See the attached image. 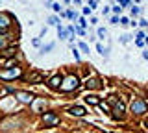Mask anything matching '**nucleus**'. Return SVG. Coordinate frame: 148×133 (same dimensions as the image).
<instances>
[{
  "mask_svg": "<svg viewBox=\"0 0 148 133\" xmlns=\"http://www.w3.org/2000/svg\"><path fill=\"white\" fill-rule=\"evenodd\" d=\"M52 9H54V11H57V13H59V11L63 9V7H61L59 4H52Z\"/></svg>",
  "mask_w": 148,
  "mask_h": 133,
  "instance_id": "obj_25",
  "label": "nucleus"
},
{
  "mask_svg": "<svg viewBox=\"0 0 148 133\" xmlns=\"http://www.w3.org/2000/svg\"><path fill=\"white\" fill-rule=\"evenodd\" d=\"M91 9H93V7H83V13L89 15V13H91Z\"/></svg>",
  "mask_w": 148,
  "mask_h": 133,
  "instance_id": "obj_33",
  "label": "nucleus"
},
{
  "mask_svg": "<svg viewBox=\"0 0 148 133\" xmlns=\"http://www.w3.org/2000/svg\"><path fill=\"white\" fill-rule=\"evenodd\" d=\"M106 35H107L106 30H104V28H98V37H100V39H106Z\"/></svg>",
  "mask_w": 148,
  "mask_h": 133,
  "instance_id": "obj_22",
  "label": "nucleus"
},
{
  "mask_svg": "<svg viewBox=\"0 0 148 133\" xmlns=\"http://www.w3.org/2000/svg\"><path fill=\"white\" fill-rule=\"evenodd\" d=\"M50 50H54V43H48V45H45L41 48V54H48Z\"/></svg>",
  "mask_w": 148,
  "mask_h": 133,
  "instance_id": "obj_15",
  "label": "nucleus"
},
{
  "mask_svg": "<svg viewBox=\"0 0 148 133\" xmlns=\"http://www.w3.org/2000/svg\"><path fill=\"white\" fill-rule=\"evenodd\" d=\"M131 113L133 115H137V116H141V115H145V113L148 111V105H146V102L145 100H133L131 102Z\"/></svg>",
  "mask_w": 148,
  "mask_h": 133,
  "instance_id": "obj_3",
  "label": "nucleus"
},
{
  "mask_svg": "<svg viewBox=\"0 0 148 133\" xmlns=\"http://www.w3.org/2000/svg\"><path fill=\"white\" fill-rule=\"evenodd\" d=\"M32 45H33V46H39V45H41V41H39V39H33Z\"/></svg>",
  "mask_w": 148,
  "mask_h": 133,
  "instance_id": "obj_32",
  "label": "nucleus"
},
{
  "mask_svg": "<svg viewBox=\"0 0 148 133\" xmlns=\"http://www.w3.org/2000/svg\"><path fill=\"white\" fill-rule=\"evenodd\" d=\"M146 45H148V37H146Z\"/></svg>",
  "mask_w": 148,
  "mask_h": 133,
  "instance_id": "obj_35",
  "label": "nucleus"
},
{
  "mask_svg": "<svg viewBox=\"0 0 148 133\" xmlns=\"http://www.w3.org/2000/svg\"><path fill=\"white\" fill-rule=\"evenodd\" d=\"M96 50H98V52H100V54H102V56H104V57H107V50H106V48H104V46H102V45H100V43H98V45H96Z\"/></svg>",
  "mask_w": 148,
  "mask_h": 133,
  "instance_id": "obj_18",
  "label": "nucleus"
},
{
  "mask_svg": "<svg viewBox=\"0 0 148 133\" xmlns=\"http://www.w3.org/2000/svg\"><path fill=\"white\" fill-rule=\"evenodd\" d=\"M96 4H98V2H96V0H89V6H91V7H95Z\"/></svg>",
  "mask_w": 148,
  "mask_h": 133,
  "instance_id": "obj_34",
  "label": "nucleus"
},
{
  "mask_svg": "<svg viewBox=\"0 0 148 133\" xmlns=\"http://www.w3.org/2000/svg\"><path fill=\"white\" fill-rule=\"evenodd\" d=\"M43 74H30V83H41Z\"/></svg>",
  "mask_w": 148,
  "mask_h": 133,
  "instance_id": "obj_14",
  "label": "nucleus"
},
{
  "mask_svg": "<svg viewBox=\"0 0 148 133\" xmlns=\"http://www.w3.org/2000/svg\"><path fill=\"white\" fill-rule=\"evenodd\" d=\"M43 124L45 126H57L59 124V116L56 113H45L43 115Z\"/></svg>",
  "mask_w": 148,
  "mask_h": 133,
  "instance_id": "obj_5",
  "label": "nucleus"
},
{
  "mask_svg": "<svg viewBox=\"0 0 148 133\" xmlns=\"http://www.w3.org/2000/svg\"><path fill=\"white\" fill-rule=\"evenodd\" d=\"M78 85H80L78 76H67L63 80V83H61V91H63V92H71V91H74V89H78Z\"/></svg>",
  "mask_w": 148,
  "mask_h": 133,
  "instance_id": "obj_2",
  "label": "nucleus"
},
{
  "mask_svg": "<svg viewBox=\"0 0 148 133\" xmlns=\"http://www.w3.org/2000/svg\"><path fill=\"white\" fill-rule=\"evenodd\" d=\"M71 115L72 116H85L87 111H85L83 107H80V105H74V107H71Z\"/></svg>",
  "mask_w": 148,
  "mask_h": 133,
  "instance_id": "obj_10",
  "label": "nucleus"
},
{
  "mask_svg": "<svg viewBox=\"0 0 148 133\" xmlns=\"http://www.w3.org/2000/svg\"><path fill=\"white\" fill-rule=\"evenodd\" d=\"M113 111H115V118H122L124 116V104L122 102H117L113 105Z\"/></svg>",
  "mask_w": 148,
  "mask_h": 133,
  "instance_id": "obj_9",
  "label": "nucleus"
},
{
  "mask_svg": "<svg viewBox=\"0 0 148 133\" xmlns=\"http://www.w3.org/2000/svg\"><path fill=\"white\" fill-rule=\"evenodd\" d=\"M109 22H111V24H119V22H120V19L115 15V17H111V21H109Z\"/></svg>",
  "mask_w": 148,
  "mask_h": 133,
  "instance_id": "obj_28",
  "label": "nucleus"
},
{
  "mask_svg": "<svg viewBox=\"0 0 148 133\" xmlns=\"http://www.w3.org/2000/svg\"><path fill=\"white\" fill-rule=\"evenodd\" d=\"M69 33H71V32H69V28L65 30V28H63V26H61V24L57 26V37H59V39H63V41H65V39H67V35H69Z\"/></svg>",
  "mask_w": 148,
  "mask_h": 133,
  "instance_id": "obj_12",
  "label": "nucleus"
},
{
  "mask_svg": "<svg viewBox=\"0 0 148 133\" xmlns=\"http://www.w3.org/2000/svg\"><path fill=\"white\" fill-rule=\"evenodd\" d=\"M72 56H74V59H76V61H80V52H78L76 46H72Z\"/></svg>",
  "mask_w": 148,
  "mask_h": 133,
  "instance_id": "obj_20",
  "label": "nucleus"
},
{
  "mask_svg": "<svg viewBox=\"0 0 148 133\" xmlns=\"http://www.w3.org/2000/svg\"><path fill=\"white\" fill-rule=\"evenodd\" d=\"M45 105V100L43 98H39V100H33L32 102V109H33V113H39L41 111V107Z\"/></svg>",
  "mask_w": 148,
  "mask_h": 133,
  "instance_id": "obj_11",
  "label": "nucleus"
},
{
  "mask_svg": "<svg viewBox=\"0 0 148 133\" xmlns=\"http://www.w3.org/2000/svg\"><path fill=\"white\" fill-rule=\"evenodd\" d=\"M78 46H80V50H81V52H85V54H89V46H87V45H85V43H80V45H78Z\"/></svg>",
  "mask_w": 148,
  "mask_h": 133,
  "instance_id": "obj_21",
  "label": "nucleus"
},
{
  "mask_svg": "<svg viewBox=\"0 0 148 133\" xmlns=\"http://www.w3.org/2000/svg\"><path fill=\"white\" fill-rule=\"evenodd\" d=\"M100 109H102V111H111V109H109V105H107V104H100Z\"/></svg>",
  "mask_w": 148,
  "mask_h": 133,
  "instance_id": "obj_27",
  "label": "nucleus"
},
{
  "mask_svg": "<svg viewBox=\"0 0 148 133\" xmlns=\"http://www.w3.org/2000/svg\"><path fill=\"white\" fill-rule=\"evenodd\" d=\"M11 24H13V17L9 13H6V11H2L0 13V32H6Z\"/></svg>",
  "mask_w": 148,
  "mask_h": 133,
  "instance_id": "obj_4",
  "label": "nucleus"
},
{
  "mask_svg": "<svg viewBox=\"0 0 148 133\" xmlns=\"http://www.w3.org/2000/svg\"><path fill=\"white\" fill-rule=\"evenodd\" d=\"M120 24H122V26H130V24H131V22H130V19H126V17H122V19H120Z\"/></svg>",
  "mask_w": 148,
  "mask_h": 133,
  "instance_id": "obj_23",
  "label": "nucleus"
},
{
  "mask_svg": "<svg viewBox=\"0 0 148 133\" xmlns=\"http://www.w3.org/2000/svg\"><path fill=\"white\" fill-rule=\"evenodd\" d=\"M113 11H115L117 15H120V13H122V6H120V4H119V6H115V7H113Z\"/></svg>",
  "mask_w": 148,
  "mask_h": 133,
  "instance_id": "obj_24",
  "label": "nucleus"
},
{
  "mask_svg": "<svg viewBox=\"0 0 148 133\" xmlns=\"http://www.w3.org/2000/svg\"><path fill=\"white\" fill-rule=\"evenodd\" d=\"M48 22H50V24H52V26H59V17H56V15H52V17L48 19Z\"/></svg>",
  "mask_w": 148,
  "mask_h": 133,
  "instance_id": "obj_17",
  "label": "nucleus"
},
{
  "mask_svg": "<svg viewBox=\"0 0 148 133\" xmlns=\"http://www.w3.org/2000/svg\"><path fill=\"white\" fill-rule=\"evenodd\" d=\"M139 13H141V9H139V7H131V15H133V17H135V15H139Z\"/></svg>",
  "mask_w": 148,
  "mask_h": 133,
  "instance_id": "obj_26",
  "label": "nucleus"
},
{
  "mask_svg": "<svg viewBox=\"0 0 148 133\" xmlns=\"http://www.w3.org/2000/svg\"><path fill=\"white\" fill-rule=\"evenodd\" d=\"M85 87L87 89H102V81L98 78H91V80L85 81Z\"/></svg>",
  "mask_w": 148,
  "mask_h": 133,
  "instance_id": "obj_8",
  "label": "nucleus"
},
{
  "mask_svg": "<svg viewBox=\"0 0 148 133\" xmlns=\"http://www.w3.org/2000/svg\"><path fill=\"white\" fill-rule=\"evenodd\" d=\"M119 4H120V6H122V7H126L128 4H130V0H119Z\"/></svg>",
  "mask_w": 148,
  "mask_h": 133,
  "instance_id": "obj_30",
  "label": "nucleus"
},
{
  "mask_svg": "<svg viewBox=\"0 0 148 133\" xmlns=\"http://www.w3.org/2000/svg\"><path fill=\"white\" fill-rule=\"evenodd\" d=\"M2 52H4V56H6V57H13L15 56V48H4Z\"/></svg>",
  "mask_w": 148,
  "mask_h": 133,
  "instance_id": "obj_16",
  "label": "nucleus"
},
{
  "mask_svg": "<svg viewBox=\"0 0 148 133\" xmlns=\"http://www.w3.org/2000/svg\"><path fill=\"white\" fill-rule=\"evenodd\" d=\"M130 41V35H122V37H120V43H128Z\"/></svg>",
  "mask_w": 148,
  "mask_h": 133,
  "instance_id": "obj_29",
  "label": "nucleus"
},
{
  "mask_svg": "<svg viewBox=\"0 0 148 133\" xmlns=\"http://www.w3.org/2000/svg\"><path fill=\"white\" fill-rule=\"evenodd\" d=\"M15 98L21 102V104H32V102L35 100V98H33V94H30V92H17Z\"/></svg>",
  "mask_w": 148,
  "mask_h": 133,
  "instance_id": "obj_6",
  "label": "nucleus"
},
{
  "mask_svg": "<svg viewBox=\"0 0 148 133\" xmlns=\"http://www.w3.org/2000/svg\"><path fill=\"white\" fill-rule=\"evenodd\" d=\"M22 76V70L19 66H6L0 70V80H17Z\"/></svg>",
  "mask_w": 148,
  "mask_h": 133,
  "instance_id": "obj_1",
  "label": "nucleus"
},
{
  "mask_svg": "<svg viewBox=\"0 0 148 133\" xmlns=\"http://www.w3.org/2000/svg\"><path fill=\"white\" fill-rule=\"evenodd\" d=\"M67 2H72V0H67Z\"/></svg>",
  "mask_w": 148,
  "mask_h": 133,
  "instance_id": "obj_36",
  "label": "nucleus"
},
{
  "mask_svg": "<svg viewBox=\"0 0 148 133\" xmlns=\"http://www.w3.org/2000/svg\"><path fill=\"white\" fill-rule=\"evenodd\" d=\"M85 102H87L89 105H100L98 96H85Z\"/></svg>",
  "mask_w": 148,
  "mask_h": 133,
  "instance_id": "obj_13",
  "label": "nucleus"
},
{
  "mask_svg": "<svg viewBox=\"0 0 148 133\" xmlns=\"http://www.w3.org/2000/svg\"><path fill=\"white\" fill-rule=\"evenodd\" d=\"M61 83H63V78L61 76H52L48 80V87L50 89H61Z\"/></svg>",
  "mask_w": 148,
  "mask_h": 133,
  "instance_id": "obj_7",
  "label": "nucleus"
},
{
  "mask_svg": "<svg viewBox=\"0 0 148 133\" xmlns=\"http://www.w3.org/2000/svg\"><path fill=\"white\" fill-rule=\"evenodd\" d=\"M6 45H7L6 35H0V50H4V48H6Z\"/></svg>",
  "mask_w": 148,
  "mask_h": 133,
  "instance_id": "obj_19",
  "label": "nucleus"
},
{
  "mask_svg": "<svg viewBox=\"0 0 148 133\" xmlns=\"http://www.w3.org/2000/svg\"><path fill=\"white\" fill-rule=\"evenodd\" d=\"M80 26H81V28H85V26H87V22H85V19H80Z\"/></svg>",
  "mask_w": 148,
  "mask_h": 133,
  "instance_id": "obj_31",
  "label": "nucleus"
}]
</instances>
